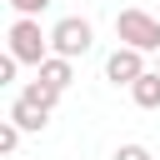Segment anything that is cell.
<instances>
[{
	"label": "cell",
	"mask_w": 160,
	"mask_h": 160,
	"mask_svg": "<svg viewBox=\"0 0 160 160\" xmlns=\"http://www.w3.org/2000/svg\"><path fill=\"white\" fill-rule=\"evenodd\" d=\"M5 40H10V55H15L20 65H35V70L55 55V50H50V35H45V30H40V20H30V15H20V20L10 25V35H5Z\"/></svg>",
	"instance_id": "cell-2"
},
{
	"label": "cell",
	"mask_w": 160,
	"mask_h": 160,
	"mask_svg": "<svg viewBox=\"0 0 160 160\" xmlns=\"http://www.w3.org/2000/svg\"><path fill=\"white\" fill-rule=\"evenodd\" d=\"M5 120H15L25 135H40V130L50 125V115H45V110H35V105H30V100H20V95H15V105H10V115H5Z\"/></svg>",
	"instance_id": "cell-5"
},
{
	"label": "cell",
	"mask_w": 160,
	"mask_h": 160,
	"mask_svg": "<svg viewBox=\"0 0 160 160\" xmlns=\"http://www.w3.org/2000/svg\"><path fill=\"white\" fill-rule=\"evenodd\" d=\"M20 135H25V130H20L15 120H0V155H15V150H20Z\"/></svg>",
	"instance_id": "cell-9"
},
{
	"label": "cell",
	"mask_w": 160,
	"mask_h": 160,
	"mask_svg": "<svg viewBox=\"0 0 160 160\" xmlns=\"http://www.w3.org/2000/svg\"><path fill=\"white\" fill-rule=\"evenodd\" d=\"M40 80H45V85H55V90L65 95V90H70V80H75V60H65V55H50V60L40 65Z\"/></svg>",
	"instance_id": "cell-6"
},
{
	"label": "cell",
	"mask_w": 160,
	"mask_h": 160,
	"mask_svg": "<svg viewBox=\"0 0 160 160\" xmlns=\"http://www.w3.org/2000/svg\"><path fill=\"white\" fill-rule=\"evenodd\" d=\"M115 40L140 50V55H160V20L150 10H120L115 15Z\"/></svg>",
	"instance_id": "cell-1"
},
{
	"label": "cell",
	"mask_w": 160,
	"mask_h": 160,
	"mask_svg": "<svg viewBox=\"0 0 160 160\" xmlns=\"http://www.w3.org/2000/svg\"><path fill=\"white\" fill-rule=\"evenodd\" d=\"M15 70H20V60H15V55H5V60H0V85H10V80H15Z\"/></svg>",
	"instance_id": "cell-12"
},
{
	"label": "cell",
	"mask_w": 160,
	"mask_h": 160,
	"mask_svg": "<svg viewBox=\"0 0 160 160\" xmlns=\"http://www.w3.org/2000/svg\"><path fill=\"white\" fill-rule=\"evenodd\" d=\"M130 100L140 110H160V70H145L135 85H130Z\"/></svg>",
	"instance_id": "cell-7"
},
{
	"label": "cell",
	"mask_w": 160,
	"mask_h": 160,
	"mask_svg": "<svg viewBox=\"0 0 160 160\" xmlns=\"http://www.w3.org/2000/svg\"><path fill=\"white\" fill-rule=\"evenodd\" d=\"M140 75H145V55H140V50H130V45H115V50H110V60H105V80L130 90Z\"/></svg>",
	"instance_id": "cell-4"
},
{
	"label": "cell",
	"mask_w": 160,
	"mask_h": 160,
	"mask_svg": "<svg viewBox=\"0 0 160 160\" xmlns=\"http://www.w3.org/2000/svg\"><path fill=\"white\" fill-rule=\"evenodd\" d=\"M155 70H160V55H155Z\"/></svg>",
	"instance_id": "cell-13"
},
{
	"label": "cell",
	"mask_w": 160,
	"mask_h": 160,
	"mask_svg": "<svg viewBox=\"0 0 160 160\" xmlns=\"http://www.w3.org/2000/svg\"><path fill=\"white\" fill-rule=\"evenodd\" d=\"M45 5H50V0H10V10H15V15H30V20H35Z\"/></svg>",
	"instance_id": "cell-10"
},
{
	"label": "cell",
	"mask_w": 160,
	"mask_h": 160,
	"mask_svg": "<svg viewBox=\"0 0 160 160\" xmlns=\"http://www.w3.org/2000/svg\"><path fill=\"white\" fill-rule=\"evenodd\" d=\"M115 160H150V150L130 140V145H120V150H115Z\"/></svg>",
	"instance_id": "cell-11"
},
{
	"label": "cell",
	"mask_w": 160,
	"mask_h": 160,
	"mask_svg": "<svg viewBox=\"0 0 160 160\" xmlns=\"http://www.w3.org/2000/svg\"><path fill=\"white\" fill-rule=\"evenodd\" d=\"M90 45H95V25H90L85 15L55 20V30H50V50H55V55L75 60V55H90Z\"/></svg>",
	"instance_id": "cell-3"
},
{
	"label": "cell",
	"mask_w": 160,
	"mask_h": 160,
	"mask_svg": "<svg viewBox=\"0 0 160 160\" xmlns=\"http://www.w3.org/2000/svg\"><path fill=\"white\" fill-rule=\"evenodd\" d=\"M20 100H30L35 110H45V115H50V110L60 105V90H55V85H45V80L35 75V80H25V90H20Z\"/></svg>",
	"instance_id": "cell-8"
}]
</instances>
